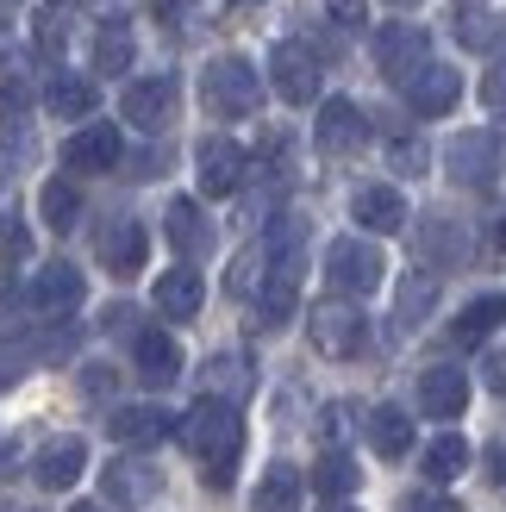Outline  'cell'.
Here are the masks:
<instances>
[{
    "instance_id": "cell-1",
    "label": "cell",
    "mask_w": 506,
    "mask_h": 512,
    "mask_svg": "<svg viewBox=\"0 0 506 512\" xmlns=\"http://www.w3.org/2000/svg\"><path fill=\"white\" fill-rule=\"evenodd\" d=\"M182 431V444L200 456V475H207V488L225 494L232 488V475H238V456H244V425H238V406H225V400H194V413L175 425Z\"/></svg>"
},
{
    "instance_id": "cell-2",
    "label": "cell",
    "mask_w": 506,
    "mask_h": 512,
    "mask_svg": "<svg viewBox=\"0 0 506 512\" xmlns=\"http://www.w3.org/2000/svg\"><path fill=\"white\" fill-rule=\"evenodd\" d=\"M200 107L213 119H244L263 107V75L250 69L244 57H213L200 69Z\"/></svg>"
},
{
    "instance_id": "cell-3",
    "label": "cell",
    "mask_w": 506,
    "mask_h": 512,
    "mask_svg": "<svg viewBox=\"0 0 506 512\" xmlns=\"http://www.w3.org/2000/svg\"><path fill=\"white\" fill-rule=\"evenodd\" d=\"M307 338H313L319 356H338V363H344V356H357L369 344V319L357 313V300L332 294V300H319L307 313Z\"/></svg>"
},
{
    "instance_id": "cell-4",
    "label": "cell",
    "mask_w": 506,
    "mask_h": 512,
    "mask_svg": "<svg viewBox=\"0 0 506 512\" xmlns=\"http://www.w3.org/2000/svg\"><path fill=\"white\" fill-rule=\"evenodd\" d=\"M382 275H388V263H382V250H375L369 238H338L332 250H325V281H332L344 300L375 294V288H382Z\"/></svg>"
},
{
    "instance_id": "cell-5",
    "label": "cell",
    "mask_w": 506,
    "mask_h": 512,
    "mask_svg": "<svg viewBox=\"0 0 506 512\" xmlns=\"http://www.w3.org/2000/svg\"><path fill=\"white\" fill-rule=\"evenodd\" d=\"M425 63H432V38H425V25H382V32H375V69H382L388 82L407 88Z\"/></svg>"
},
{
    "instance_id": "cell-6",
    "label": "cell",
    "mask_w": 506,
    "mask_h": 512,
    "mask_svg": "<svg viewBox=\"0 0 506 512\" xmlns=\"http://www.w3.org/2000/svg\"><path fill=\"white\" fill-rule=\"evenodd\" d=\"M444 169L457 188H488L500 175V138L494 132H457L444 144Z\"/></svg>"
},
{
    "instance_id": "cell-7",
    "label": "cell",
    "mask_w": 506,
    "mask_h": 512,
    "mask_svg": "<svg viewBox=\"0 0 506 512\" xmlns=\"http://www.w3.org/2000/svg\"><path fill=\"white\" fill-rule=\"evenodd\" d=\"M269 88L288 100V107H313L319 100V57L307 44H275L269 50Z\"/></svg>"
},
{
    "instance_id": "cell-8",
    "label": "cell",
    "mask_w": 506,
    "mask_h": 512,
    "mask_svg": "<svg viewBox=\"0 0 506 512\" xmlns=\"http://www.w3.org/2000/svg\"><path fill=\"white\" fill-rule=\"evenodd\" d=\"M119 119L138 125V132H169V119H175V75H138V82L119 94Z\"/></svg>"
},
{
    "instance_id": "cell-9",
    "label": "cell",
    "mask_w": 506,
    "mask_h": 512,
    "mask_svg": "<svg viewBox=\"0 0 506 512\" xmlns=\"http://www.w3.org/2000/svg\"><path fill=\"white\" fill-rule=\"evenodd\" d=\"M119 150H125L119 125L94 119V125H82V132H69V144H63V169H69V175H107V169H119Z\"/></svg>"
},
{
    "instance_id": "cell-10",
    "label": "cell",
    "mask_w": 506,
    "mask_h": 512,
    "mask_svg": "<svg viewBox=\"0 0 506 512\" xmlns=\"http://www.w3.org/2000/svg\"><path fill=\"white\" fill-rule=\"evenodd\" d=\"M244 169H250V157L232 138H207V144L194 150V175H200V194H207V200L238 194L244 188Z\"/></svg>"
},
{
    "instance_id": "cell-11",
    "label": "cell",
    "mask_w": 506,
    "mask_h": 512,
    "mask_svg": "<svg viewBox=\"0 0 506 512\" xmlns=\"http://www.w3.org/2000/svg\"><path fill=\"white\" fill-rule=\"evenodd\" d=\"M457 100H463V75L450 69V63H425L413 82H407V107H413L419 119H444Z\"/></svg>"
},
{
    "instance_id": "cell-12",
    "label": "cell",
    "mask_w": 506,
    "mask_h": 512,
    "mask_svg": "<svg viewBox=\"0 0 506 512\" xmlns=\"http://www.w3.org/2000/svg\"><path fill=\"white\" fill-rule=\"evenodd\" d=\"M82 294H88V281H82L75 263H44L38 281H32V306L50 313V319H69L75 306H82Z\"/></svg>"
},
{
    "instance_id": "cell-13",
    "label": "cell",
    "mask_w": 506,
    "mask_h": 512,
    "mask_svg": "<svg viewBox=\"0 0 506 512\" xmlns=\"http://www.w3.org/2000/svg\"><path fill=\"white\" fill-rule=\"evenodd\" d=\"M313 138H319L325 157H350V150H363L369 119L350 107V100H325V107H319V125H313Z\"/></svg>"
},
{
    "instance_id": "cell-14",
    "label": "cell",
    "mask_w": 506,
    "mask_h": 512,
    "mask_svg": "<svg viewBox=\"0 0 506 512\" xmlns=\"http://www.w3.org/2000/svg\"><path fill=\"white\" fill-rule=\"evenodd\" d=\"M463 406H469V375L463 369H425L419 375V413L425 419H463Z\"/></svg>"
},
{
    "instance_id": "cell-15",
    "label": "cell",
    "mask_w": 506,
    "mask_h": 512,
    "mask_svg": "<svg viewBox=\"0 0 506 512\" xmlns=\"http://www.w3.org/2000/svg\"><path fill=\"white\" fill-rule=\"evenodd\" d=\"M107 431H113L119 450H150V444H163L175 431V419L163 413V406H119V413L107 419Z\"/></svg>"
},
{
    "instance_id": "cell-16",
    "label": "cell",
    "mask_w": 506,
    "mask_h": 512,
    "mask_svg": "<svg viewBox=\"0 0 506 512\" xmlns=\"http://www.w3.org/2000/svg\"><path fill=\"white\" fill-rule=\"evenodd\" d=\"M94 250H100V263H107V269L125 281V275H138V269H144L150 238H144V225H138V219H113L107 232H100V244H94Z\"/></svg>"
},
{
    "instance_id": "cell-17",
    "label": "cell",
    "mask_w": 506,
    "mask_h": 512,
    "mask_svg": "<svg viewBox=\"0 0 506 512\" xmlns=\"http://www.w3.org/2000/svg\"><path fill=\"white\" fill-rule=\"evenodd\" d=\"M350 219H357L363 232H400V225H407V200L388 182H369V188L350 194Z\"/></svg>"
},
{
    "instance_id": "cell-18",
    "label": "cell",
    "mask_w": 506,
    "mask_h": 512,
    "mask_svg": "<svg viewBox=\"0 0 506 512\" xmlns=\"http://www.w3.org/2000/svg\"><path fill=\"white\" fill-rule=\"evenodd\" d=\"M100 488H107L113 506H150L157 500V469L138 463V456H113L107 475H100Z\"/></svg>"
},
{
    "instance_id": "cell-19",
    "label": "cell",
    "mask_w": 506,
    "mask_h": 512,
    "mask_svg": "<svg viewBox=\"0 0 506 512\" xmlns=\"http://www.w3.org/2000/svg\"><path fill=\"white\" fill-rule=\"evenodd\" d=\"M132 363H138V375L150 381V388H169V381L182 375V344H175L169 331H138V338H132Z\"/></svg>"
},
{
    "instance_id": "cell-20",
    "label": "cell",
    "mask_w": 506,
    "mask_h": 512,
    "mask_svg": "<svg viewBox=\"0 0 506 512\" xmlns=\"http://www.w3.org/2000/svg\"><path fill=\"white\" fill-rule=\"evenodd\" d=\"M82 469H88V444L82 438H50L44 450H38V488H69V481H82Z\"/></svg>"
},
{
    "instance_id": "cell-21",
    "label": "cell",
    "mask_w": 506,
    "mask_h": 512,
    "mask_svg": "<svg viewBox=\"0 0 506 512\" xmlns=\"http://www.w3.org/2000/svg\"><path fill=\"white\" fill-rule=\"evenodd\" d=\"M32 94H38V69H32V57L7 50V57H0V125H13L25 107H32Z\"/></svg>"
},
{
    "instance_id": "cell-22",
    "label": "cell",
    "mask_w": 506,
    "mask_h": 512,
    "mask_svg": "<svg viewBox=\"0 0 506 512\" xmlns=\"http://www.w3.org/2000/svg\"><path fill=\"white\" fill-rule=\"evenodd\" d=\"M163 232H169V244L182 256H207V244H213V225H207V213H200L194 200H169Z\"/></svg>"
},
{
    "instance_id": "cell-23",
    "label": "cell",
    "mask_w": 506,
    "mask_h": 512,
    "mask_svg": "<svg viewBox=\"0 0 506 512\" xmlns=\"http://www.w3.org/2000/svg\"><path fill=\"white\" fill-rule=\"evenodd\" d=\"M300 494H307V481H300V469L288 463H269L257 494H250V512H300Z\"/></svg>"
},
{
    "instance_id": "cell-24",
    "label": "cell",
    "mask_w": 506,
    "mask_h": 512,
    "mask_svg": "<svg viewBox=\"0 0 506 512\" xmlns=\"http://www.w3.org/2000/svg\"><path fill=\"white\" fill-rule=\"evenodd\" d=\"M363 431H369L375 456H388V463H400V456L413 450V419L400 413V406H375V413L363 419Z\"/></svg>"
},
{
    "instance_id": "cell-25",
    "label": "cell",
    "mask_w": 506,
    "mask_h": 512,
    "mask_svg": "<svg viewBox=\"0 0 506 512\" xmlns=\"http://www.w3.org/2000/svg\"><path fill=\"white\" fill-rule=\"evenodd\" d=\"M150 300H157V313H163V319H194V313H200V300H207V288H200V275H194V269H169V275L157 281V294H150Z\"/></svg>"
},
{
    "instance_id": "cell-26",
    "label": "cell",
    "mask_w": 506,
    "mask_h": 512,
    "mask_svg": "<svg viewBox=\"0 0 506 512\" xmlns=\"http://www.w3.org/2000/svg\"><path fill=\"white\" fill-rule=\"evenodd\" d=\"M94 100H100V94H94L88 75H69V69H63V75H50V82H44V107L57 113V119H88Z\"/></svg>"
},
{
    "instance_id": "cell-27",
    "label": "cell",
    "mask_w": 506,
    "mask_h": 512,
    "mask_svg": "<svg viewBox=\"0 0 506 512\" xmlns=\"http://www.w3.org/2000/svg\"><path fill=\"white\" fill-rule=\"evenodd\" d=\"M419 256H425V263H463V256H469L463 225L444 219V213H432V219L419 225Z\"/></svg>"
},
{
    "instance_id": "cell-28",
    "label": "cell",
    "mask_w": 506,
    "mask_h": 512,
    "mask_svg": "<svg viewBox=\"0 0 506 512\" xmlns=\"http://www.w3.org/2000/svg\"><path fill=\"white\" fill-rule=\"evenodd\" d=\"M132 57H138L132 25H125V19H107V25H100V38H94V69H100V75H125V69H132Z\"/></svg>"
},
{
    "instance_id": "cell-29",
    "label": "cell",
    "mask_w": 506,
    "mask_h": 512,
    "mask_svg": "<svg viewBox=\"0 0 506 512\" xmlns=\"http://www.w3.org/2000/svg\"><path fill=\"white\" fill-rule=\"evenodd\" d=\"M419 463H425V481H457V475L469 469V444L457 438V431H438V438L425 444Z\"/></svg>"
},
{
    "instance_id": "cell-30",
    "label": "cell",
    "mask_w": 506,
    "mask_h": 512,
    "mask_svg": "<svg viewBox=\"0 0 506 512\" xmlns=\"http://www.w3.org/2000/svg\"><path fill=\"white\" fill-rule=\"evenodd\" d=\"M32 32H38V50H44V57H63V50H69V32H75L69 0H44L38 19H32Z\"/></svg>"
},
{
    "instance_id": "cell-31",
    "label": "cell",
    "mask_w": 506,
    "mask_h": 512,
    "mask_svg": "<svg viewBox=\"0 0 506 512\" xmlns=\"http://www.w3.org/2000/svg\"><path fill=\"white\" fill-rule=\"evenodd\" d=\"M432 306H438V281L413 269L407 281H400V300H394V319H400V331H413L425 313H432Z\"/></svg>"
},
{
    "instance_id": "cell-32",
    "label": "cell",
    "mask_w": 506,
    "mask_h": 512,
    "mask_svg": "<svg viewBox=\"0 0 506 512\" xmlns=\"http://www.w3.org/2000/svg\"><path fill=\"white\" fill-rule=\"evenodd\" d=\"M207 388H213V400L238 406L250 394V363H244V356H213V363H207Z\"/></svg>"
},
{
    "instance_id": "cell-33",
    "label": "cell",
    "mask_w": 506,
    "mask_h": 512,
    "mask_svg": "<svg viewBox=\"0 0 506 512\" xmlns=\"http://www.w3.org/2000/svg\"><path fill=\"white\" fill-rule=\"evenodd\" d=\"M313 488L325 500H344V494H357V463H350L344 450H325L319 463H313Z\"/></svg>"
},
{
    "instance_id": "cell-34",
    "label": "cell",
    "mask_w": 506,
    "mask_h": 512,
    "mask_svg": "<svg viewBox=\"0 0 506 512\" xmlns=\"http://www.w3.org/2000/svg\"><path fill=\"white\" fill-rule=\"evenodd\" d=\"M500 319H506V300H475V306H463V313H457L450 338H457V344H482Z\"/></svg>"
},
{
    "instance_id": "cell-35",
    "label": "cell",
    "mask_w": 506,
    "mask_h": 512,
    "mask_svg": "<svg viewBox=\"0 0 506 512\" xmlns=\"http://www.w3.org/2000/svg\"><path fill=\"white\" fill-rule=\"evenodd\" d=\"M38 213H44V225H57V232H69V219L82 213V194H75V182H69V175H57V182H44V194H38Z\"/></svg>"
},
{
    "instance_id": "cell-36",
    "label": "cell",
    "mask_w": 506,
    "mask_h": 512,
    "mask_svg": "<svg viewBox=\"0 0 506 512\" xmlns=\"http://www.w3.org/2000/svg\"><path fill=\"white\" fill-rule=\"evenodd\" d=\"M263 263H269L263 244H257V250H244L238 263H232V281H225V288H232V294H263V275H269Z\"/></svg>"
},
{
    "instance_id": "cell-37",
    "label": "cell",
    "mask_w": 506,
    "mask_h": 512,
    "mask_svg": "<svg viewBox=\"0 0 506 512\" xmlns=\"http://www.w3.org/2000/svg\"><path fill=\"white\" fill-rule=\"evenodd\" d=\"M32 256V232L19 213H0V263H25Z\"/></svg>"
},
{
    "instance_id": "cell-38",
    "label": "cell",
    "mask_w": 506,
    "mask_h": 512,
    "mask_svg": "<svg viewBox=\"0 0 506 512\" xmlns=\"http://www.w3.org/2000/svg\"><path fill=\"white\" fill-rule=\"evenodd\" d=\"M388 163H394L400 175H425L432 150H425V138H394V144H388Z\"/></svg>"
},
{
    "instance_id": "cell-39",
    "label": "cell",
    "mask_w": 506,
    "mask_h": 512,
    "mask_svg": "<svg viewBox=\"0 0 506 512\" xmlns=\"http://www.w3.org/2000/svg\"><path fill=\"white\" fill-rule=\"evenodd\" d=\"M500 32H506V25H494V19H482V13H469V19L457 25V38H463L469 50H488V44H500Z\"/></svg>"
},
{
    "instance_id": "cell-40",
    "label": "cell",
    "mask_w": 506,
    "mask_h": 512,
    "mask_svg": "<svg viewBox=\"0 0 506 512\" xmlns=\"http://www.w3.org/2000/svg\"><path fill=\"white\" fill-rule=\"evenodd\" d=\"M25 363H32V350H25V344H0V388H13V381L25 375Z\"/></svg>"
},
{
    "instance_id": "cell-41",
    "label": "cell",
    "mask_w": 506,
    "mask_h": 512,
    "mask_svg": "<svg viewBox=\"0 0 506 512\" xmlns=\"http://www.w3.org/2000/svg\"><path fill=\"white\" fill-rule=\"evenodd\" d=\"M400 512H463L450 494H438V488H425V494H407L400 500Z\"/></svg>"
},
{
    "instance_id": "cell-42",
    "label": "cell",
    "mask_w": 506,
    "mask_h": 512,
    "mask_svg": "<svg viewBox=\"0 0 506 512\" xmlns=\"http://www.w3.org/2000/svg\"><path fill=\"white\" fill-rule=\"evenodd\" d=\"M482 107H488V113H506V57L488 69V82H482Z\"/></svg>"
},
{
    "instance_id": "cell-43",
    "label": "cell",
    "mask_w": 506,
    "mask_h": 512,
    "mask_svg": "<svg viewBox=\"0 0 506 512\" xmlns=\"http://www.w3.org/2000/svg\"><path fill=\"white\" fill-rule=\"evenodd\" d=\"M100 325H107V331H132V338L144 331V325H138V306H125V300H119V306H107V313H100Z\"/></svg>"
},
{
    "instance_id": "cell-44",
    "label": "cell",
    "mask_w": 506,
    "mask_h": 512,
    "mask_svg": "<svg viewBox=\"0 0 506 512\" xmlns=\"http://www.w3.org/2000/svg\"><path fill=\"white\" fill-rule=\"evenodd\" d=\"M332 19H338V25H350V32H357V25L369 19V0H332Z\"/></svg>"
},
{
    "instance_id": "cell-45",
    "label": "cell",
    "mask_w": 506,
    "mask_h": 512,
    "mask_svg": "<svg viewBox=\"0 0 506 512\" xmlns=\"http://www.w3.org/2000/svg\"><path fill=\"white\" fill-rule=\"evenodd\" d=\"M82 394H94V400H100V394H113V369H107V363L82 369Z\"/></svg>"
},
{
    "instance_id": "cell-46",
    "label": "cell",
    "mask_w": 506,
    "mask_h": 512,
    "mask_svg": "<svg viewBox=\"0 0 506 512\" xmlns=\"http://www.w3.org/2000/svg\"><path fill=\"white\" fill-rule=\"evenodd\" d=\"M482 375H488V388H494V394H506V344H500V350H488Z\"/></svg>"
},
{
    "instance_id": "cell-47",
    "label": "cell",
    "mask_w": 506,
    "mask_h": 512,
    "mask_svg": "<svg viewBox=\"0 0 506 512\" xmlns=\"http://www.w3.org/2000/svg\"><path fill=\"white\" fill-rule=\"evenodd\" d=\"M344 425H350V406H325V438H344Z\"/></svg>"
},
{
    "instance_id": "cell-48",
    "label": "cell",
    "mask_w": 506,
    "mask_h": 512,
    "mask_svg": "<svg viewBox=\"0 0 506 512\" xmlns=\"http://www.w3.org/2000/svg\"><path fill=\"white\" fill-rule=\"evenodd\" d=\"M488 475H494V481H506V444H500V450H488Z\"/></svg>"
},
{
    "instance_id": "cell-49",
    "label": "cell",
    "mask_w": 506,
    "mask_h": 512,
    "mask_svg": "<svg viewBox=\"0 0 506 512\" xmlns=\"http://www.w3.org/2000/svg\"><path fill=\"white\" fill-rule=\"evenodd\" d=\"M325 512H357V506H338V500H332V506H325Z\"/></svg>"
},
{
    "instance_id": "cell-50",
    "label": "cell",
    "mask_w": 506,
    "mask_h": 512,
    "mask_svg": "<svg viewBox=\"0 0 506 512\" xmlns=\"http://www.w3.org/2000/svg\"><path fill=\"white\" fill-rule=\"evenodd\" d=\"M69 512H100V506H88V500H82V506H69Z\"/></svg>"
},
{
    "instance_id": "cell-51",
    "label": "cell",
    "mask_w": 506,
    "mask_h": 512,
    "mask_svg": "<svg viewBox=\"0 0 506 512\" xmlns=\"http://www.w3.org/2000/svg\"><path fill=\"white\" fill-rule=\"evenodd\" d=\"M388 7H419V0H388Z\"/></svg>"
},
{
    "instance_id": "cell-52",
    "label": "cell",
    "mask_w": 506,
    "mask_h": 512,
    "mask_svg": "<svg viewBox=\"0 0 506 512\" xmlns=\"http://www.w3.org/2000/svg\"><path fill=\"white\" fill-rule=\"evenodd\" d=\"M238 7H257V0H238Z\"/></svg>"
},
{
    "instance_id": "cell-53",
    "label": "cell",
    "mask_w": 506,
    "mask_h": 512,
    "mask_svg": "<svg viewBox=\"0 0 506 512\" xmlns=\"http://www.w3.org/2000/svg\"><path fill=\"white\" fill-rule=\"evenodd\" d=\"M463 7H482V0H463Z\"/></svg>"
},
{
    "instance_id": "cell-54",
    "label": "cell",
    "mask_w": 506,
    "mask_h": 512,
    "mask_svg": "<svg viewBox=\"0 0 506 512\" xmlns=\"http://www.w3.org/2000/svg\"><path fill=\"white\" fill-rule=\"evenodd\" d=\"M500 238H506V225H500Z\"/></svg>"
}]
</instances>
